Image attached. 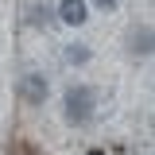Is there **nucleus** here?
I'll return each instance as SVG.
<instances>
[{"mask_svg": "<svg viewBox=\"0 0 155 155\" xmlns=\"http://www.w3.org/2000/svg\"><path fill=\"white\" fill-rule=\"evenodd\" d=\"M58 19H62V23H70V27H81V23L89 19L85 0H62V4H58Z\"/></svg>", "mask_w": 155, "mask_h": 155, "instance_id": "2", "label": "nucleus"}, {"mask_svg": "<svg viewBox=\"0 0 155 155\" xmlns=\"http://www.w3.org/2000/svg\"><path fill=\"white\" fill-rule=\"evenodd\" d=\"M89 116H93V89L89 85H70L66 89V120L85 124Z\"/></svg>", "mask_w": 155, "mask_h": 155, "instance_id": "1", "label": "nucleus"}, {"mask_svg": "<svg viewBox=\"0 0 155 155\" xmlns=\"http://www.w3.org/2000/svg\"><path fill=\"white\" fill-rule=\"evenodd\" d=\"M85 58H89L85 47H70V51H66V62H85Z\"/></svg>", "mask_w": 155, "mask_h": 155, "instance_id": "5", "label": "nucleus"}, {"mask_svg": "<svg viewBox=\"0 0 155 155\" xmlns=\"http://www.w3.org/2000/svg\"><path fill=\"white\" fill-rule=\"evenodd\" d=\"M97 8H116V0H93Z\"/></svg>", "mask_w": 155, "mask_h": 155, "instance_id": "6", "label": "nucleus"}, {"mask_svg": "<svg viewBox=\"0 0 155 155\" xmlns=\"http://www.w3.org/2000/svg\"><path fill=\"white\" fill-rule=\"evenodd\" d=\"M19 97L31 101V105H43V101H47V78H39V74L23 78V81H19Z\"/></svg>", "mask_w": 155, "mask_h": 155, "instance_id": "3", "label": "nucleus"}, {"mask_svg": "<svg viewBox=\"0 0 155 155\" xmlns=\"http://www.w3.org/2000/svg\"><path fill=\"white\" fill-rule=\"evenodd\" d=\"M23 155H31V151H23Z\"/></svg>", "mask_w": 155, "mask_h": 155, "instance_id": "7", "label": "nucleus"}, {"mask_svg": "<svg viewBox=\"0 0 155 155\" xmlns=\"http://www.w3.org/2000/svg\"><path fill=\"white\" fill-rule=\"evenodd\" d=\"M147 51H151V31L143 27V31L136 35V54H147Z\"/></svg>", "mask_w": 155, "mask_h": 155, "instance_id": "4", "label": "nucleus"}]
</instances>
